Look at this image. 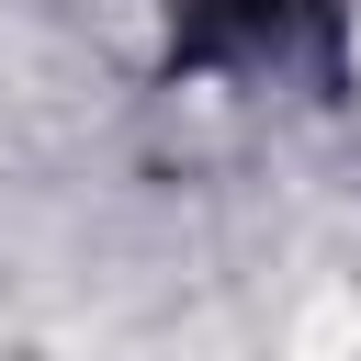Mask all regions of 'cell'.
<instances>
[{
    "mask_svg": "<svg viewBox=\"0 0 361 361\" xmlns=\"http://www.w3.org/2000/svg\"><path fill=\"white\" fill-rule=\"evenodd\" d=\"M192 11V34H282L305 0H180Z\"/></svg>",
    "mask_w": 361,
    "mask_h": 361,
    "instance_id": "1",
    "label": "cell"
}]
</instances>
